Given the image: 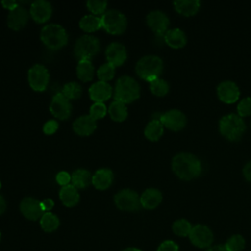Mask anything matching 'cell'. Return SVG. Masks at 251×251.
I'll return each mask as SVG.
<instances>
[{
	"instance_id": "obj_3",
	"label": "cell",
	"mask_w": 251,
	"mask_h": 251,
	"mask_svg": "<svg viewBox=\"0 0 251 251\" xmlns=\"http://www.w3.org/2000/svg\"><path fill=\"white\" fill-rule=\"evenodd\" d=\"M163 68L164 64L160 57L154 55H147L137 61L135 66V72L140 78L151 82L159 78L163 72Z\"/></svg>"
},
{
	"instance_id": "obj_17",
	"label": "cell",
	"mask_w": 251,
	"mask_h": 251,
	"mask_svg": "<svg viewBox=\"0 0 251 251\" xmlns=\"http://www.w3.org/2000/svg\"><path fill=\"white\" fill-rule=\"evenodd\" d=\"M127 58L126 47L120 42H112L106 49V59L115 68L122 66Z\"/></svg>"
},
{
	"instance_id": "obj_43",
	"label": "cell",
	"mask_w": 251,
	"mask_h": 251,
	"mask_svg": "<svg viewBox=\"0 0 251 251\" xmlns=\"http://www.w3.org/2000/svg\"><path fill=\"white\" fill-rule=\"evenodd\" d=\"M41 207H42V210L43 212H49L53 207H54V201L50 198H47V199H44L42 202H41Z\"/></svg>"
},
{
	"instance_id": "obj_11",
	"label": "cell",
	"mask_w": 251,
	"mask_h": 251,
	"mask_svg": "<svg viewBox=\"0 0 251 251\" xmlns=\"http://www.w3.org/2000/svg\"><path fill=\"white\" fill-rule=\"evenodd\" d=\"M160 122L167 128L177 131L182 129L186 125V118L182 112L177 109H172L160 116Z\"/></svg>"
},
{
	"instance_id": "obj_41",
	"label": "cell",
	"mask_w": 251,
	"mask_h": 251,
	"mask_svg": "<svg viewBox=\"0 0 251 251\" xmlns=\"http://www.w3.org/2000/svg\"><path fill=\"white\" fill-rule=\"evenodd\" d=\"M56 181L62 185V186H65V185H68L71 181V175L65 171H62V172H59L57 175H56Z\"/></svg>"
},
{
	"instance_id": "obj_27",
	"label": "cell",
	"mask_w": 251,
	"mask_h": 251,
	"mask_svg": "<svg viewBox=\"0 0 251 251\" xmlns=\"http://www.w3.org/2000/svg\"><path fill=\"white\" fill-rule=\"evenodd\" d=\"M164 132V126L159 119H153L150 121L144 129V135L151 141H157Z\"/></svg>"
},
{
	"instance_id": "obj_9",
	"label": "cell",
	"mask_w": 251,
	"mask_h": 251,
	"mask_svg": "<svg viewBox=\"0 0 251 251\" xmlns=\"http://www.w3.org/2000/svg\"><path fill=\"white\" fill-rule=\"evenodd\" d=\"M49 78L48 70L41 64H35L28 70L27 80L29 86L35 91H44L49 83Z\"/></svg>"
},
{
	"instance_id": "obj_44",
	"label": "cell",
	"mask_w": 251,
	"mask_h": 251,
	"mask_svg": "<svg viewBox=\"0 0 251 251\" xmlns=\"http://www.w3.org/2000/svg\"><path fill=\"white\" fill-rule=\"evenodd\" d=\"M1 4H2V6L4 7V8H6V9H8V10H10V11H12V10H14V9H16L19 5H18V2H16V1H14V0H3L2 2H1Z\"/></svg>"
},
{
	"instance_id": "obj_4",
	"label": "cell",
	"mask_w": 251,
	"mask_h": 251,
	"mask_svg": "<svg viewBox=\"0 0 251 251\" xmlns=\"http://www.w3.org/2000/svg\"><path fill=\"white\" fill-rule=\"evenodd\" d=\"M40 39L47 48L58 50L67 44L68 33L62 25L58 24H48L41 29Z\"/></svg>"
},
{
	"instance_id": "obj_45",
	"label": "cell",
	"mask_w": 251,
	"mask_h": 251,
	"mask_svg": "<svg viewBox=\"0 0 251 251\" xmlns=\"http://www.w3.org/2000/svg\"><path fill=\"white\" fill-rule=\"evenodd\" d=\"M243 176L246 178V180L251 182V161L247 162L246 165L243 167Z\"/></svg>"
},
{
	"instance_id": "obj_19",
	"label": "cell",
	"mask_w": 251,
	"mask_h": 251,
	"mask_svg": "<svg viewBox=\"0 0 251 251\" xmlns=\"http://www.w3.org/2000/svg\"><path fill=\"white\" fill-rule=\"evenodd\" d=\"M89 97L94 102H104L108 100L113 93L112 86L105 81H97L89 88Z\"/></svg>"
},
{
	"instance_id": "obj_10",
	"label": "cell",
	"mask_w": 251,
	"mask_h": 251,
	"mask_svg": "<svg viewBox=\"0 0 251 251\" xmlns=\"http://www.w3.org/2000/svg\"><path fill=\"white\" fill-rule=\"evenodd\" d=\"M49 109L51 114L59 120H67L72 114V104L62 92H58L52 97Z\"/></svg>"
},
{
	"instance_id": "obj_51",
	"label": "cell",
	"mask_w": 251,
	"mask_h": 251,
	"mask_svg": "<svg viewBox=\"0 0 251 251\" xmlns=\"http://www.w3.org/2000/svg\"><path fill=\"white\" fill-rule=\"evenodd\" d=\"M250 125H251V122H250Z\"/></svg>"
},
{
	"instance_id": "obj_28",
	"label": "cell",
	"mask_w": 251,
	"mask_h": 251,
	"mask_svg": "<svg viewBox=\"0 0 251 251\" xmlns=\"http://www.w3.org/2000/svg\"><path fill=\"white\" fill-rule=\"evenodd\" d=\"M79 27L85 32H93L102 27L101 17L95 15H85L79 21Z\"/></svg>"
},
{
	"instance_id": "obj_49",
	"label": "cell",
	"mask_w": 251,
	"mask_h": 251,
	"mask_svg": "<svg viewBox=\"0 0 251 251\" xmlns=\"http://www.w3.org/2000/svg\"><path fill=\"white\" fill-rule=\"evenodd\" d=\"M0 240H1V232H0Z\"/></svg>"
},
{
	"instance_id": "obj_18",
	"label": "cell",
	"mask_w": 251,
	"mask_h": 251,
	"mask_svg": "<svg viewBox=\"0 0 251 251\" xmlns=\"http://www.w3.org/2000/svg\"><path fill=\"white\" fill-rule=\"evenodd\" d=\"M28 20V12L25 8L18 6L8 14L7 25L13 30H20L26 25Z\"/></svg>"
},
{
	"instance_id": "obj_37",
	"label": "cell",
	"mask_w": 251,
	"mask_h": 251,
	"mask_svg": "<svg viewBox=\"0 0 251 251\" xmlns=\"http://www.w3.org/2000/svg\"><path fill=\"white\" fill-rule=\"evenodd\" d=\"M106 114H107V107H106V105L104 103H102V102H94L90 106L89 116L92 119H94L95 121L104 118L106 116Z\"/></svg>"
},
{
	"instance_id": "obj_42",
	"label": "cell",
	"mask_w": 251,
	"mask_h": 251,
	"mask_svg": "<svg viewBox=\"0 0 251 251\" xmlns=\"http://www.w3.org/2000/svg\"><path fill=\"white\" fill-rule=\"evenodd\" d=\"M157 251H178V246L172 240H166L161 243Z\"/></svg>"
},
{
	"instance_id": "obj_32",
	"label": "cell",
	"mask_w": 251,
	"mask_h": 251,
	"mask_svg": "<svg viewBox=\"0 0 251 251\" xmlns=\"http://www.w3.org/2000/svg\"><path fill=\"white\" fill-rule=\"evenodd\" d=\"M149 88L151 92L156 96H165L170 89L169 83L163 78H157L149 82Z\"/></svg>"
},
{
	"instance_id": "obj_39",
	"label": "cell",
	"mask_w": 251,
	"mask_h": 251,
	"mask_svg": "<svg viewBox=\"0 0 251 251\" xmlns=\"http://www.w3.org/2000/svg\"><path fill=\"white\" fill-rule=\"evenodd\" d=\"M237 112L241 118L251 115V97H245L238 103Z\"/></svg>"
},
{
	"instance_id": "obj_8",
	"label": "cell",
	"mask_w": 251,
	"mask_h": 251,
	"mask_svg": "<svg viewBox=\"0 0 251 251\" xmlns=\"http://www.w3.org/2000/svg\"><path fill=\"white\" fill-rule=\"evenodd\" d=\"M116 206L122 211L133 212L141 208L140 196L132 189L125 188L120 190L114 197Z\"/></svg>"
},
{
	"instance_id": "obj_47",
	"label": "cell",
	"mask_w": 251,
	"mask_h": 251,
	"mask_svg": "<svg viewBox=\"0 0 251 251\" xmlns=\"http://www.w3.org/2000/svg\"><path fill=\"white\" fill-rule=\"evenodd\" d=\"M6 210V201L3 196L0 195V215H2Z\"/></svg>"
},
{
	"instance_id": "obj_13",
	"label": "cell",
	"mask_w": 251,
	"mask_h": 251,
	"mask_svg": "<svg viewBox=\"0 0 251 251\" xmlns=\"http://www.w3.org/2000/svg\"><path fill=\"white\" fill-rule=\"evenodd\" d=\"M146 23L156 34H165L168 30L170 20L164 12L155 10L146 16Z\"/></svg>"
},
{
	"instance_id": "obj_24",
	"label": "cell",
	"mask_w": 251,
	"mask_h": 251,
	"mask_svg": "<svg viewBox=\"0 0 251 251\" xmlns=\"http://www.w3.org/2000/svg\"><path fill=\"white\" fill-rule=\"evenodd\" d=\"M59 197L62 203L67 207H74L79 201V193L77 189L72 184L62 186L59 191Z\"/></svg>"
},
{
	"instance_id": "obj_16",
	"label": "cell",
	"mask_w": 251,
	"mask_h": 251,
	"mask_svg": "<svg viewBox=\"0 0 251 251\" xmlns=\"http://www.w3.org/2000/svg\"><path fill=\"white\" fill-rule=\"evenodd\" d=\"M29 15L36 23H45L52 15V6L46 0H36L30 5Z\"/></svg>"
},
{
	"instance_id": "obj_35",
	"label": "cell",
	"mask_w": 251,
	"mask_h": 251,
	"mask_svg": "<svg viewBox=\"0 0 251 251\" xmlns=\"http://www.w3.org/2000/svg\"><path fill=\"white\" fill-rule=\"evenodd\" d=\"M115 75V67L109 63L101 65L97 70V76L101 81L107 82L111 80Z\"/></svg>"
},
{
	"instance_id": "obj_12",
	"label": "cell",
	"mask_w": 251,
	"mask_h": 251,
	"mask_svg": "<svg viewBox=\"0 0 251 251\" xmlns=\"http://www.w3.org/2000/svg\"><path fill=\"white\" fill-rule=\"evenodd\" d=\"M189 238L195 246L199 248H206L213 242V233L208 226L204 225H196L192 226Z\"/></svg>"
},
{
	"instance_id": "obj_7",
	"label": "cell",
	"mask_w": 251,
	"mask_h": 251,
	"mask_svg": "<svg viewBox=\"0 0 251 251\" xmlns=\"http://www.w3.org/2000/svg\"><path fill=\"white\" fill-rule=\"evenodd\" d=\"M102 21V27L110 34H122L125 32L126 25H127V20L126 16L115 9L106 11L101 16Z\"/></svg>"
},
{
	"instance_id": "obj_2",
	"label": "cell",
	"mask_w": 251,
	"mask_h": 251,
	"mask_svg": "<svg viewBox=\"0 0 251 251\" xmlns=\"http://www.w3.org/2000/svg\"><path fill=\"white\" fill-rule=\"evenodd\" d=\"M139 95L140 86L133 77L129 75H122L118 78L114 91L115 101L127 104L136 100Z\"/></svg>"
},
{
	"instance_id": "obj_14",
	"label": "cell",
	"mask_w": 251,
	"mask_h": 251,
	"mask_svg": "<svg viewBox=\"0 0 251 251\" xmlns=\"http://www.w3.org/2000/svg\"><path fill=\"white\" fill-rule=\"evenodd\" d=\"M217 94L221 101L231 104L238 100L240 91L235 82L231 80H224L218 85Z\"/></svg>"
},
{
	"instance_id": "obj_36",
	"label": "cell",
	"mask_w": 251,
	"mask_h": 251,
	"mask_svg": "<svg viewBox=\"0 0 251 251\" xmlns=\"http://www.w3.org/2000/svg\"><path fill=\"white\" fill-rule=\"evenodd\" d=\"M225 246L227 251H241L245 246V240L241 235L235 234L227 239Z\"/></svg>"
},
{
	"instance_id": "obj_50",
	"label": "cell",
	"mask_w": 251,
	"mask_h": 251,
	"mask_svg": "<svg viewBox=\"0 0 251 251\" xmlns=\"http://www.w3.org/2000/svg\"><path fill=\"white\" fill-rule=\"evenodd\" d=\"M0 188H1V181H0Z\"/></svg>"
},
{
	"instance_id": "obj_30",
	"label": "cell",
	"mask_w": 251,
	"mask_h": 251,
	"mask_svg": "<svg viewBox=\"0 0 251 251\" xmlns=\"http://www.w3.org/2000/svg\"><path fill=\"white\" fill-rule=\"evenodd\" d=\"M108 112L111 119L115 122H123L127 117V109L126 104L119 101L112 102L109 106Z\"/></svg>"
},
{
	"instance_id": "obj_6",
	"label": "cell",
	"mask_w": 251,
	"mask_h": 251,
	"mask_svg": "<svg viewBox=\"0 0 251 251\" xmlns=\"http://www.w3.org/2000/svg\"><path fill=\"white\" fill-rule=\"evenodd\" d=\"M100 49L99 39L96 36L84 34L77 38L75 43L74 53L75 57L80 60H90L93 58Z\"/></svg>"
},
{
	"instance_id": "obj_33",
	"label": "cell",
	"mask_w": 251,
	"mask_h": 251,
	"mask_svg": "<svg viewBox=\"0 0 251 251\" xmlns=\"http://www.w3.org/2000/svg\"><path fill=\"white\" fill-rule=\"evenodd\" d=\"M62 93L70 99H77L81 95V86L76 81H71L63 86Z\"/></svg>"
},
{
	"instance_id": "obj_1",
	"label": "cell",
	"mask_w": 251,
	"mask_h": 251,
	"mask_svg": "<svg viewBox=\"0 0 251 251\" xmlns=\"http://www.w3.org/2000/svg\"><path fill=\"white\" fill-rule=\"evenodd\" d=\"M174 173L181 179L190 180L200 176L202 165L200 160L191 153H178L172 160Z\"/></svg>"
},
{
	"instance_id": "obj_22",
	"label": "cell",
	"mask_w": 251,
	"mask_h": 251,
	"mask_svg": "<svg viewBox=\"0 0 251 251\" xmlns=\"http://www.w3.org/2000/svg\"><path fill=\"white\" fill-rule=\"evenodd\" d=\"M162 193L157 188H147L143 191L140 196V204L141 207L152 210L160 205L162 202Z\"/></svg>"
},
{
	"instance_id": "obj_34",
	"label": "cell",
	"mask_w": 251,
	"mask_h": 251,
	"mask_svg": "<svg viewBox=\"0 0 251 251\" xmlns=\"http://www.w3.org/2000/svg\"><path fill=\"white\" fill-rule=\"evenodd\" d=\"M192 226L190 223L184 219H179L173 224V231L178 236H187L189 235Z\"/></svg>"
},
{
	"instance_id": "obj_29",
	"label": "cell",
	"mask_w": 251,
	"mask_h": 251,
	"mask_svg": "<svg viewBox=\"0 0 251 251\" xmlns=\"http://www.w3.org/2000/svg\"><path fill=\"white\" fill-rule=\"evenodd\" d=\"M94 75V67L90 60H80L76 66V75L77 77L83 81L87 82L93 78Z\"/></svg>"
},
{
	"instance_id": "obj_31",
	"label": "cell",
	"mask_w": 251,
	"mask_h": 251,
	"mask_svg": "<svg viewBox=\"0 0 251 251\" xmlns=\"http://www.w3.org/2000/svg\"><path fill=\"white\" fill-rule=\"evenodd\" d=\"M59 225H60V221L58 217L51 212L44 213L40 218V226L42 229L46 232H51L56 230Z\"/></svg>"
},
{
	"instance_id": "obj_26",
	"label": "cell",
	"mask_w": 251,
	"mask_h": 251,
	"mask_svg": "<svg viewBox=\"0 0 251 251\" xmlns=\"http://www.w3.org/2000/svg\"><path fill=\"white\" fill-rule=\"evenodd\" d=\"M175 9L183 16H192L196 14L200 8L199 0H176L174 2Z\"/></svg>"
},
{
	"instance_id": "obj_48",
	"label": "cell",
	"mask_w": 251,
	"mask_h": 251,
	"mask_svg": "<svg viewBox=\"0 0 251 251\" xmlns=\"http://www.w3.org/2000/svg\"><path fill=\"white\" fill-rule=\"evenodd\" d=\"M123 251H141V250H139V249H137V248H134V247H129V248L124 249Z\"/></svg>"
},
{
	"instance_id": "obj_20",
	"label": "cell",
	"mask_w": 251,
	"mask_h": 251,
	"mask_svg": "<svg viewBox=\"0 0 251 251\" xmlns=\"http://www.w3.org/2000/svg\"><path fill=\"white\" fill-rule=\"evenodd\" d=\"M96 121L89 115L78 117L73 124V128L75 133L81 136H87L94 132L96 129Z\"/></svg>"
},
{
	"instance_id": "obj_23",
	"label": "cell",
	"mask_w": 251,
	"mask_h": 251,
	"mask_svg": "<svg viewBox=\"0 0 251 251\" xmlns=\"http://www.w3.org/2000/svg\"><path fill=\"white\" fill-rule=\"evenodd\" d=\"M164 40L172 48H181L186 44V35L180 28H172L166 31Z\"/></svg>"
},
{
	"instance_id": "obj_5",
	"label": "cell",
	"mask_w": 251,
	"mask_h": 251,
	"mask_svg": "<svg viewBox=\"0 0 251 251\" xmlns=\"http://www.w3.org/2000/svg\"><path fill=\"white\" fill-rule=\"evenodd\" d=\"M220 132L231 141H237L243 135L246 126L243 119L236 114L225 115L219 123Z\"/></svg>"
},
{
	"instance_id": "obj_21",
	"label": "cell",
	"mask_w": 251,
	"mask_h": 251,
	"mask_svg": "<svg viewBox=\"0 0 251 251\" xmlns=\"http://www.w3.org/2000/svg\"><path fill=\"white\" fill-rule=\"evenodd\" d=\"M114 180V174L110 169L102 168L97 170L92 176V184L96 189L105 190L109 188Z\"/></svg>"
},
{
	"instance_id": "obj_46",
	"label": "cell",
	"mask_w": 251,
	"mask_h": 251,
	"mask_svg": "<svg viewBox=\"0 0 251 251\" xmlns=\"http://www.w3.org/2000/svg\"><path fill=\"white\" fill-rule=\"evenodd\" d=\"M206 251H227V250H226L225 245L220 244V245H215L213 247H210Z\"/></svg>"
},
{
	"instance_id": "obj_25",
	"label": "cell",
	"mask_w": 251,
	"mask_h": 251,
	"mask_svg": "<svg viewBox=\"0 0 251 251\" xmlns=\"http://www.w3.org/2000/svg\"><path fill=\"white\" fill-rule=\"evenodd\" d=\"M71 182L76 189H84L92 183V176L85 169H77L71 175Z\"/></svg>"
},
{
	"instance_id": "obj_15",
	"label": "cell",
	"mask_w": 251,
	"mask_h": 251,
	"mask_svg": "<svg viewBox=\"0 0 251 251\" xmlns=\"http://www.w3.org/2000/svg\"><path fill=\"white\" fill-rule=\"evenodd\" d=\"M20 210L26 219L31 221L38 220L44 214L41 202L32 197H25L20 204Z\"/></svg>"
},
{
	"instance_id": "obj_38",
	"label": "cell",
	"mask_w": 251,
	"mask_h": 251,
	"mask_svg": "<svg viewBox=\"0 0 251 251\" xmlns=\"http://www.w3.org/2000/svg\"><path fill=\"white\" fill-rule=\"evenodd\" d=\"M107 1H98V0H88L86 2L87 9L94 15H103L107 8Z\"/></svg>"
},
{
	"instance_id": "obj_40",
	"label": "cell",
	"mask_w": 251,
	"mask_h": 251,
	"mask_svg": "<svg viewBox=\"0 0 251 251\" xmlns=\"http://www.w3.org/2000/svg\"><path fill=\"white\" fill-rule=\"evenodd\" d=\"M58 123L55 120H49L47 121L44 126H43V132L47 135L53 134L56 132V130L58 129Z\"/></svg>"
}]
</instances>
